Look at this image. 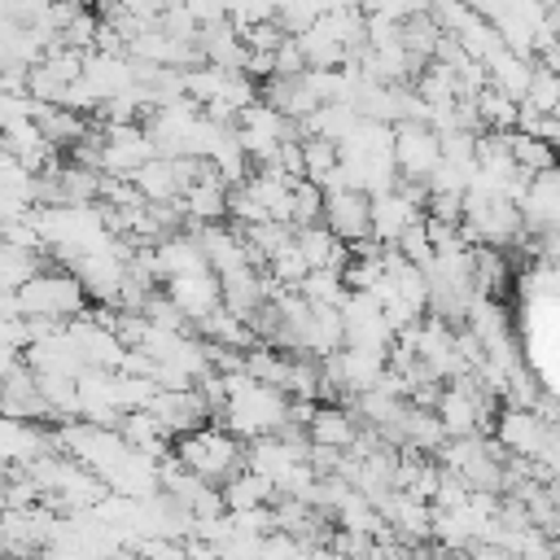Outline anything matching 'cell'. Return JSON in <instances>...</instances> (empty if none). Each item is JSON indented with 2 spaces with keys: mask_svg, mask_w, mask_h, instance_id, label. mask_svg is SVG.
<instances>
[{
  "mask_svg": "<svg viewBox=\"0 0 560 560\" xmlns=\"http://www.w3.org/2000/svg\"><path fill=\"white\" fill-rule=\"evenodd\" d=\"M175 455L192 472H201L206 481H214V486H223L232 472L245 468V442L228 424H219V420H210V424H201L192 433H179L175 438Z\"/></svg>",
  "mask_w": 560,
  "mask_h": 560,
  "instance_id": "cell-1",
  "label": "cell"
},
{
  "mask_svg": "<svg viewBox=\"0 0 560 560\" xmlns=\"http://www.w3.org/2000/svg\"><path fill=\"white\" fill-rule=\"evenodd\" d=\"M560 424H551L538 407H503L494 416V438L508 446V455H542V446L556 438Z\"/></svg>",
  "mask_w": 560,
  "mask_h": 560,
  "instance_id": "cell-2",
  "label": "cell"
},
{
  "mask_svg": "<svg viewBox=\"0 0 560 560\" xmlns=\"http://www.w3.org/2000/svg\"><path fill=\"white\" fill-rule=\"evenodd\" d=\"M324 223L350 245L372 236V192L363 188H324Z\"/></svg>",
  "mask_w": 560,
  "mask_h": 560,
  "instance_id": "cell-3",
  "label": "cell"
},
{
  "mask_svg": "<svg viewBox=\"0 0 560 560\" xmlns=\"http://www.w3.org/2000/svg\"><path fill=\"white\" fill-rule=\"evenodd\" d=\"M394 162L398 175H433L442 162V140L429 122H394Z\"/></svg>",
  "mask_w": 560,
  "mask_h": 560,
  "instance_id": "cell-4",
  "label": "cell"
},
{
  "mask_svg": "<svg viewBox=\"0 0 560 560\" xmlns=\"http://www.w3.org/2000/svg\"><path fill=\"white\" fill-rule=\"evenodd\" d=\"M179 306H184V315L197 324L201 315H210L219 302H223V289H219V271L214 267H197V271H179V276H171L166 284H162Z\"/></svg>",
  "mask_w": 560,
  "mask_h": 560,
  "instance_id": "cell-5",
  "label": "cell"
},
{
  "mask_svg": "<svg viewBox=\"0 0 560 560\" xmlns=\"http://www.w3.org/2000/svg\"><path fill=\"white\" fill-rule=\"evenodd\" d=\"M359 429H363V420H359V411L350 402H315L311 424H306L315 446H337V451H350Z\"/></svg>",
  "mask_w": 560,
  "mask_h": 560,
  "instance_id": "cell-6",
  "label": "cell"
},
{
  "mask_svg": "<svg viewBox=\"0 0 560 560\" xmlns=\"http://www.w3.org/2000/svg\"><path fill=\"white\" fill-rule=\"evenodd\" d=\"M228 197L232 188L223 184V175L214 171V162L184 188V210L192 223H214V219H228Z\"/></svg>",
  "mask_w": 560,
  "mask_h": 560,
  "instance_id": "cell-7",
  "label": "cell"
},
{
  "mask_svg": "<svg viewBox=\"0 0 560 560\" xmlns=\"http://www.w3.org/2000/svg\"><path fill=\"white\" fill-rule=\"evenodd\" d=\"M416 219H424V210L416 201H407L398 188H385V192L372 197V236L381 245H394Z\"/></svg>",
  "mask_w": 560,
  "mask_h": 560,
  "instance_id": "cell-8",
  "label": "cell"
},
{
  "mask_svg": "<svg viewBox=\"0 0 560 560\" xmlns=\"http://www.w3.org/2000/svg\"><path fill=\"white\" fill-rule=\"evenodd\" d=\"M512 280V262L503 245H472V284L486 298H503Z\"/></svg>",
  "mask_w": 560,
  "mask_h": 560,
  "instance_id": "cell-9",
  "label": "cell"
},
{
  "mask_svg": "<svg viewBox=\"0 0 560 560\" xmlns=\"http://www.w3.org/2000/svg\"><path fill=\"white\" fill-rule=\"evenodd\" d=\"M276 499V481L254 472V468H241L223 481V503L228 512H241V508H258V503H271Z\"/></svg>",
  "mask_w": 560,
  "mask_h": 560,
  "instance_id": "cell-10",
  "label": "cell"
},
{
  "mask_svg": "<svg viewBox=\"0 0 560 560\" xmlns=\"http://www.w3.org/2000/svg\"><path fill=\"white\" fill-rule=\"evenodd\" d=\"M508 144H512V158H516V166H521V171H529V175L560 166V149H556V144H547L542 136H529V131L512 127V131H508Z\"/></svg>",
  "mask_w": 560,
  "mask_h": 560,
  "instance_id": "cell-11",
  "label": "cell"
},
{
  "mask_svg": "<svg viewBox=\"0 0 560 560\" xmlns=\"http://www.w3.org/2000/svg\"><path fill=\"white\" fill-rule=\"evenodd\" d=\"M477 109H481V127L490 131H512L516 127V114H521V101H512L508 92H499L494 83H486L477 92Z\"/></svg>",
  "mask_w": 560,
  "mask_h": 560,
  "instance_id": "cell-12",
  "label": "cell"
},
{
  "mask_svg": "<svg viewBox=\"0 0 560 560\" xmlns=\"http://www.w3.org/2000/svg\"><path fill=\"white\" fill-rule=\"evenodd\" d=\"M438 39H442V26H438L433 13H411V18H402V48H407L411 57L433 61Z\"/></svg>",
  "mask_w": 560,
  "mask_h": 560,
  "instance_id": "cell-13",
  "label": "cell"
},
{
  "mask_svg": "<svg viewBox=\"0 0 560 560\" xmlns=\"http://www.w3.org/2000/svg\"><path fill=\"white\" fill-rule=\"evenodd\" d=\"M324 219V184L315 179H298L293 184V228L319 223Z\"/></svg>",
  "mask_w": 560,
  "mask_h": 560,
  "instance_id": "cell-14",
  "label": "cell"
}]
</instances>
